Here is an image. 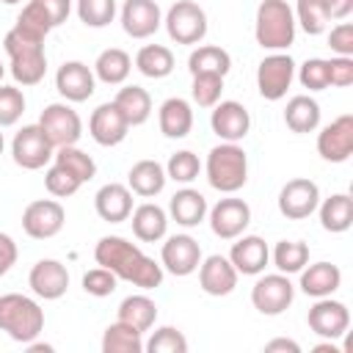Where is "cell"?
Masks as SVG:
<instances>
[{
	"label": "cell",
	"instance_id": "cell-1",
	"mask_svg": "<svg viewBox=\"0 0 353 353\" xmlns=\"http://www.w3.org/2000/svg\"><path fill=\"white\" fill-rule=\"evenodd\" d=\"M94 259H97V265L113 270L116 279L130 281L132 287L154 290V287L163 284V265H157L135 243H130L119 234L99 237V243L94 248Z\"/></svg>",
	"mask_w": 353,
	"mask_h": 353
},
{
	"label": "cell",
	"instance_id": "cell-2",
	"mask_svg": "<svg viewBox=\"0 0 353 353\" xmlns=\"http://www.w3.org/2000/svg\"><path fill=\"white\" fill-rule=\"evenodd\" d=\"M44 39L41 33H33L22 25H14L6 39V55L11 61V77L19 85H39L47 74V55H44Z\"/></svg>",
	"mask_w": 353,
	"mask_h": 353
},
{
	"label": "cell",
	"instance_id": "cell-3",
	"mask_svg": "<svg viewBox=\"0 0 353 353\" xmlns=\"http://www.w3.org/2000/svg\"><path fill=\"white\" fill-rule=\"evenodd\" d=\"M0 331L14 342L28 345L44 331V309L22 292H6L0 295Z\"/></svg>",
	"mask_w": 353,
	"mask_h": 353
},
{
	"label": "cell",
	"instance_id": "cell-4",
	"mask_svg": "<svg viewBox=\"0 0 353 353\" xmlns=\"http://www.w3.org/2000/svg\"><path fill=\"white\" fill-rule=\"evenodd\" d=\"M204 171L210 188H215L218 193H237L248 182V154L243 146L223 141L210 149Z\"/></svg>",
	"mask_w": 353,
	"mask_h": 353
},
{
	"label": "cell",
	"instance_id": "cell-5",
	"mask_svg": "<svg viewBox=\"0 0 353 353\" xmlns=\"http://www.w3.org/2000/svg\"><path fill=\"white\" fill-rule=\"evenodd\" d=\"M254 36L262 50L281 52L295 41V14L287 0H262L254 19Z\"/></svg>",
	"mask_w": 353,
	"mask_h": 353
},
{
	"label": "cell",
	"instance_id": "cell-6",
	"mask_svg": "<svg viewBox=\"0 0 353 353\" xmlns=\"http://www.w3.org/2000/svg\"><path fill=\"white\" fill-rule=\"evenodd\" d=\"M165 33L176 44H199L207 36V14L193 0H176L163 17Z\"/></svg>",
	"mask_w": 353,
	"mask_h": 353
},
{
	"label": "cell",
	"instance_id": "cell-7",
	"mask_svg": "<svg viewBox=\"0 0 353 353\" xmlns=\"http://www.w3.org/2000/svg\"><path fill=\"white\" fill-rule=\"evenodd\" d=\"M292 301H295V287L287 279V273H268L256 279L251 287V303L265 317L284 314L292 306Z\"/></svg>",
	"mask_w": 353,
	"mask_h": 353
},
{
	"label": "cell",
	"instance_id": "cell-8",
	"mask_svg": "<svg viewBox=\"0 0 353 353\" xmlns=\"http://www.w3.org/2000/svg\"><path fill=\"white\" fill-rule=\"evenodd\" d=\"M292 80H295V61L287 52H270L256 66V88L268 102H279L281 97H287Z\"/></svg>",
	"mask_w": 353,
	"mask_h": 353
},
{
	"label": "cell",
	"instance_id": "cell-9",
	"mask_svg": "<svg viewBox=\"0 0 353 353\" xmlns=\"http://www.w3.org/2000/svg\"><path fill=\"white\" fill-rule=\"evenodd\" d=\"M52 154H55V146L50 143V138L39 124H25L11 141V157L25 171L44 168L52 160Z\"/></svg>",
	"mask_w": 353,
	"mask_h": 353
},
{
	"label": "cell",
	"instance_id": "cell-10",
	"mask_svg": "<svg viewBox=\"0 0 353 353\" xmlns=\"http://www.w3.org/2000/svg\"><path fill=\"white\" fill-rule=\"evenodd\" d=\"M39 127L44 130V135L50 138V143L58 146H74L83 135V121L77 116L74 108H69L66 102H52L41 110L39 116Z\"/></svg>",
	"mask_w": 353,
	"mask_h": 353
},
{
	"label": "cell",
	"instance_id": "cell-11",
	"mask_svg": "<svg viewBox=\"0 0 353 353\" xmlns=\"http://www.w3.org/2000/svg\"><path fill=\"white\" fill-rule=\"evenodd\" d=\"M66 223V210L55 199H36L22 212V229L33 240H50L55 237Z\"/></svg>",
	"mask_w": 353,
	"mask_h": 353
},
{
	"label": "cell",
	"instance_id": "cell-12",
	"mask_svg": "<svg viewBox=\"0 0 353 353\" xmlns=\"http://www.w3.org/2000/svg\"><path fill=\"white\" fill-rule=\"evenodd\" d=\"M317 204H320V188H317V182H312L306 176L290 179L279 190V212L287 221H303V218H309L317 210Z\"/></svg>",
	"mask_w": 353,
	"mask_h": 353
},
{
	"label": "cell",
	"instance_id": "cell-13",
	"mask_svg": "<svg viewBox=\"0 0 353 353\" xmlns=\"http://www.w3.org/2000/svg\"><path fill=\"white\" fill-rule=\"evenodd\" d=\"M306 323L317 336L339 339L350 328V312L342 301H334L331 295H325V298H314V303L306 314Z\"/></svg>",
	"mask_w": 353,
	"mask_h": 353
},
{
	"label": "cell",
	"instance_id": "cell-14",
	"mask_svg": "<svg viewBox=\"0 0 353 353\" xmlns=\"http://www.w3.org/2000/svg\"><path fill=\"white\" fill-rule=\"evenodd\" d=\"M207 215H210L212 234L221 240L240 237L251 223V207L243 199H234L232 193H229V199H221L212 210H207Z\"/></svg>",
	"mask_w": 353,
	"mask_h": 353
},
{
	"label": "cell",
	"instance_id": "cell-15",
	"mask_svg": "<svg viewBox=\"0 0 353 353\" xmlns=\"http://www.w3.org/2000/svg\"><path fill=\"white\" fill-rule=\"evenodd\" d=\"M160 265L171 276H190L201 265V245L190 234H171L160 248Z\"/></svg>",
	"mask_w": 353,
	"mask_h": 353
},
{
	"label": "cell",
	"instance_id": "cell-16",
	"mask_svg": "<svg viewBox=\"0 0 353 353\" xmlns=\"http://www.w3.org/2000/svg\"><path fill=\"white\" fill-rule=\"evenodd\" d=\"M69 11H72V0H28L22 14L17 17V25L47 36L52 28L69 19Z\"/></svg>",
	"mask_w": 353,
	"mask_h": 353
},
{
	"label": "cell",
	"instance_id": "cell-17",
	"mask_svg": "<svg viewBox=\"0 0 353 353\" xmlns=\"http://www.w3.org/2000/svg\"><path fill=\"white\" fill-rule=\"evenodd\" d=\"M317 154L328 163H345L353 154V116L342 113L317 132Z\"/></svg>",
	"mask_w": 353,
	"mask_h": 353
},
{
	"label": "cell",
	"instance_id": "cell-18",
	"mask_svg": "<svg viewBox=\"0 0 353 353\" xmlns=\"http://www.w3.org/2000/svg\"><path fill=\"white\" fill-rule=\"evenodd\" d=\"M55 88L66 102H85L97 91L94 69L83 61H66L55 72Z\"/></svg>",
	"mask_w": 353,
	"mask_h": 353
},
{
	"label": "cell",
	"instance_id": "cell-19",
	"mask_svg": "<svg viewBox=\"0 0 353 353\" xmlns=\"http://www.w3.org/2000/svg\"><path fill=\"white\" fill-rule=\"evenodd\" d=\"M210 127L221 141L237 143L248 135L251 130V116L245 110V105L234 102V99H221L218 105H212V116H210Z\"/></svg>",
	"mask_w": 353,
	"mask_h": 353
},
{
	"label": "cell",
	"instance_id": "cell-20",
	"mask_svg": "<svg viewBox=\"0 0 353 353\" xmlns=\"http://www.w3.org/2000/svg\"><path fill=\"white\" fill-rule=\"evenodd\" d=\"M28 284L36 298L58 301L69 290V270L58 259H39L28 273Z\"/></svg>",
	"mask_w": 353,
	"mask_h": 353
},
{
	"label": "cell",
	"instance_id": "cell-21",
	"mask_svg": "<svg viewBox=\"0 0 353 353\" xmlns=\"http://www.w3.org/2000/svg\"><path fill=\"white\" fill-rule=\"evenodd\" d=\"M163 25V11L157 0H124L121 6V28L132 39H149Z\"/></svg>",
	"mask_w": 353,
	"mask_h": 353
},
{
	"label": "cell",
	"instance_id": "cell-22",
	"mask_svg": "<svg viewBox=\"0 0 353 353\" xmlns=\"http://www.w3.org/2000/svg\"><path fill=\"white\" fill-rule=\"evenodd\" d=\"M127 132H130V124L116 108V102H102L99 108H94L88 119V135L99 146H119L127 138Z\"/></svg>",
	"mask_w": 353,
	"mask_h": 353
},
{
	"label": "cell",
	"instance_id": "cell-23",
	"mask_svg": "<svg viewBox=\"0 0 353 353\" xmlns=\"http://www.w3.org/2000/svg\"><path fill=\"white\" fill-rule=\"evenodd\" d=\"M237 276L240 273L234 270L229 256H221V254H212V256L201 259V265H199V287L212 298L229 295L237 287Z\"/></svg>",
	"mask_w": 353,
	"mask_h": 353
},
{
	"label": "cell",
	"instance_id": "cell-24",
	"mask_svg": "<svg viewBox=\"0 0 353 353\" xmlns=\"http://www.w3.org/2000/svg\"><path fill=\"white\" fill-rule=\"evenodd\" d=\"M234 240L237 243H232V251H229V262L234 265V270L243 276H259L270 259L268 243L259 234H240Z\"/></svg>",
	"mask_w": 353,
	"mask_h": 353
},
{
	"label": "cell",
	"instance_id": "cell-25",
	"mask_svg": "<svg viewBox=\"0 0 353 353\" xmlns=\"http://www.w3.org/2000/svg\"><path fill=\"white\" fill-rule=\"evenodd\" d=\"M94 210L108 223H121L132 212V190L121 182H108L94 196Z\"/></svg>",
	"mask_w": 353,
	"mask_h": 353
},
{
	"label": "cell",
	"instance_id": "cell-26",
	"mask_svg": "<svg viewBox=\"0 0 353 353\" xmlns=\"http://www.w3.org/2000/svg\"><path fill=\"white\" fill-rule=\"evenodd\" d=\"M127 221L132 223V234L141 243H157L168 232V212L152 201H143L141 207H135Z\"/></svg>",
	"mask_w": 353,
	"mask_h": 353
},
{
	"label": "cell",
	"instance_id": "cell-27",
	"mask_svg": "<svg viewBox=\"0 0 353 353\" xmlns=\"http://www.w3.org/2000/svg\"><path fill=\"white\" fill-rule=\"evenodd\" d=\"M342 284V270L331 262H314V265H303L301 270V290L309 298H325L334 295Z\"/></svg>",
	"mask_w": 353,
	"mask_h": 353
},
{
	"label": "cell",
	"instance_id": "cell-28",
	"mask_svg": "<svg viewBox=\"0 0 353 353\" xmlns=\"http://www.w3.org/2000/svg\"><path fill=\"white\" fill-rule=\"evenodd\" d=\"M157 124L165 138H185L193 130V108L182 97H168L157 110Z\"/></svg>",
	"mask_w": 353,
	"mask_h": 353
},
{
	"label": "cell",
	"instance_id": "cell-29",
	"mask_svg": "<svg viewBox=\"0 0 353 353\" xmlns=\"http://www.w3.org/2000/svg\"><path fill=\"white\" fill-rule=\"evenodd\" d=\"M207 199L199 193V190H193V188H182V190H176L174 196H171V201H168V215H171V221H176L179 226H185V229H193V226H199L204 218H207Z\"/></svg>",
	"mask_w": 353,
	"mask_h": 353
},
{
	"label": "cell",
	"instance_id": "cell-30",
	"mask_svg": "<svg viewBox=\"0 0 353 353\" xmlns=\"http://www.w3.org/2000/svg\"><path fill=\"white\" fill-rule=\"evenodd\" d=\"M165 182H168L165 168L157 160H138L127 174V188L141 199H152V196L163 193Z\"/></svg>",
	"mask_w": 353,
	"mask_h": 353
},
{
	"label": "cell",
	"instance_id": "cell-31",
	"mask_svg": "<svg viewBox=\"0 0 353 353\" xmlns=\"http://www.w3.org/2000/svg\"><path fill=\"white\" fill-rule=\"evenodd\" d=\"M320 212V226L331 234H342L353 223V199L347 193H334L317 204Z\"/></svg>",
	"mask_w": 353,
	"mask_h": 353
},
{
	"label": "cell",
	"instance_id": "cell-32",
	"mask_svg": "<svg viewBox=\"0 0 353 353\" xmlns=\"http://www.w3.org/2000/svg\"><path fill=\"white\" fill-rule=\"evenodd\" d=\"M130 69H132V58L121 47H108L94 61V77L102 80L105 85H121L130 77Z\"/></svg>",
	"mask_w": 353,
	"mask_h": 353
},
{
	"label": "cell",
	"instance_id": "cell-33",
	"mask_svg": "<svg viewBox=\"0 0 353 353\" xmlns=\"http://www.w3.org/2000/svg\"><path fill=\"white\" fill-rule=\"evenodd\" d=\"M284 124L298 135L314 132L320 127V105L306 94L292 97L287 102V108H284Z\"/></svg>",
	"mask_w": 353,
	"mask_h": 353
},
{
	"label": "cell",
	"instance_id": "cell-34",
	"mask_svg": "<svg viewBox=\"0 0 353 353\" xmlns=\"http://www.w3.org/2000/svg\"><path fill=\"white\" fill-rule=\"evenodd\" d=\"M116 320H121V323H127L143 334L157 320V303L149 295H127L116 309Z\"/></svg>",
	"mask_w": 353,
	"mask_h": 353
},
{
	"label": "cell",
	"instance_id": "cell-35",
	"mask_svg": "<svg viewBox=\"0 0 353 353\" xmlns=\"http://www.w3.org/2000/svg\"><path fill=\"white\" fill-rule=\"evenodd\" d=\"M113 102H116V108L121 110V116L127 119L130 127H138V124H143L152 116V97L141 85H124V88H119V94H116Z\"/></svg>",
	"mask_w": 353,
	"mask_h": 353
},
{
	"label": "cell",
	"instance_id": "cell-36",
	"mask_svg": "<svg viewBox=\"0 0 353 353\" xmlns=\"http://www.w3.org/2000/svg\"><path fill=\"white\" fill-rule=\"evenodd\" d=\"M135 69L143 74V77H152V80H163L174 72V52L163 44H143L135 55Z\"/></svg>",
	"mask_w": 353,
	"mask_h": 353
},
{
	"label": "cell",
	"instance_id": "cell-37",
	"mask_svg": "<svg viewBox=\"0 0 353 353\" xmlns=\"http://www.w3.org/2000/svg\"><path fill=\"white\" fill-rule=\"evenodd\" d=\"M188 69L190 74H201V72H212V74H221L226 77L229 69H232V55L218 47V44H201L190 52L188 58Z\"/></svg>",
	"mask_w": 353,
	"mask_h": 353
},
{
	"label": "cell",
	"instance_id": "cell-38",
	"mask_svg": "<svg viewBox=\"0 0 353 353\" xmlns=\"http://www.w3.org/2000/svg\"><path fill=\"white\" fill-rule=\"evenodd\" d=\"M143 350V334L132 325L116 320L102 334V353H141Z\"/></svg>",
	"mask_w": 353,
	"mask_h": 353
},
{
	"label": "cell",
	"instance_id": "cell-39",
	"mask_svg": "<svg viewBox=\"0 0 353 353\" xmlns=\"http://www.w3.org/2000/svg\"><path fill=\"white\" fill-rule=\"evenodd\" d=\"M309 262V245L301 240H281L273 248V265L279 273H301Z\"/></svg>",
	"mask_w": 353,
	"mask_h": 353
},
{
	"label": "cell",
	"instance_id": "cell-40",
	"mask_svg": "<svg viewBox=\"0 0 353 353\" xmlns=\"http://www.w3.org/2000/svg\"><path fill=\"white\" fill-rule=\"evenodd\" d=\"M52 160H55L58 165L69 168L80 182H91V179L97 176V163H94V157L85 154L83 149H77V143H74V146H58L55 154H52Z\"/></svg>",
	"mask_w": 353,
	"mask_h": 353
},
{
	"label": "cell",
	"instance_id": "cell-41",
	"mask_svg": "<svg viewBox=\"0 0 353 353\" xmlns=\"http://www.w3.org/2000/svg\"><path fill=\"white\" fill-rule=\"evenodd\" d=\"M292 14H295V25H301L303 33H309V36L325 33V28L331 22L323 0H298Z\"/></svg>",
	"mask_w": 353,
	"mask_h": 353
},
{
	"label": "cell",
	"instance_id": "cell-42",
	"mask_svg": "<svg viewBox=\"0 0 353 353\" xmlns=\"http://www.w3.org/2000/svg\"><path fill=\"white\" fill-rule=\"evenodd\" d=\"M221 94H223V77L221 74H212V72H201V74H193V85H190V97L199 108H212L221 102Z\"/></svg>",
	"mask_w": 353,
	"mask_h": 353
},
{
	"label": "cell",
	"instance_id": "cell-43",
	"mask_svg": "<svg viewBox=\"0 0 353 353\" xmlns=\"http://www.w3.org/2000/svg\"><path fill=\"white\" fill-rule=\"evenodd\" d=\"M201 171V163L199 157L190 152V149H182V152H174L165 163V176L179 182V185H190Z\"/></svg>",
	"mask_w": 353,
	"mask_h": 353
},
{
	"label": "cell",
	"instance_id": "cell-44",
	"mask_svg": "<svg viewBox=\"0 0 353 353\" xmlns=\"http://www.w3.org/2000/svg\"><path fill=\"white\" fill-rule=\"evenodd\" d=\"M80 179L69 171V168H63V165H58V163H52L47 171H44V188H47V193L50 196H55V199H69V196H74L77 190H80Z\"/></svg>",
	"mask_w": 353,
	"mask_h": 353
},
{
	"label": "cell",
	"instance_id": "cell-45",
	"mask_svg": "<svg viewBox=\"0 0 353 353\" xmlns=\"http://www.w3.org/2000/svg\"><path fill=\"white\" fill-rule=\"evenodd\" d=\"M77 17L85 28H105L116 17V0H77Z\"/></svg>",
	"mask_w": 353,
	"mask_h": 353
},
{
	"label": "cell",
	"instance_id": "cell-46",
	"mask_svg": "<svg viewBox=\"0 0 353 353\" xmlns=\"http://www.w3.org/2000/svg\"><path fill=\"white\" fill-rule=\"evenodd\" d=\"M143 350H149V353H188V339L179 328L163 325V328L152 331L149 342H143Z\"/></svg>",
	"mask_w": 353,
	"mask_h": 353
},
{
	"label": "cell",
	"instance_id": "cell-47",
	"mask_svg": "<svg viewBox=\"0 0 353 353\" xmlns=\"http://www.w3.org/2000/svg\"><path fill=\"white\" fill-rule=\"evenodd\" d=\"M25 113V94L17 85H0V130L14 127Z\"/></svg>",
	"mask_w": 353,
	"mask_h": 353
},
{
	"label": "cell",
	"instance_id": "cell-48",
	"mask_svg": "<svg viewBox=\"0 0 353 353\" xmlns=\"http://www.w3.org/2000/svg\"><path fill=\"white\" fill-rule=\"evenodd\" d=\"M298 80L309 91H325L328 83V58H309L298 69Z\"/></svg>",
	"mask_w": 353,
	"mask_h": 353
},
{
	"label": "cell",
	"instance_id": "cell-49",
	"mask_svg": "<svg viewBox=\"0 0 353 353\" xmlns=\"http://www.w3.org/2000/svg\"><path fill=\"white\" fill-rule=\"evenodd\" d=\"M116 284H119V279H116V273L113 270H108V268H91L88 273H83V290L88 292V295H94V298H105V295H113L116 292Z\"/></svg>",
	"mask_w": 353,
	"mask_h": 353
},
{
	"label": "cell",
	"instance_id": "cell-50",
	"mask_svg": "<svg viewBox=\"0 0 353 353\" xmlns=\"http://www.w3.org/2000/svg\"><path fill=\"white\" fill-rule=\"evenodd\" d=\"M328 83L336 88H347L353 83V58L350 55L328 58Z\"/></svg>",
	"mask_w": 353,
	"mask_h": 353
},
{
	"label": "cell",
	"instance_id": "cell-51",
	"mask_svg": "<svg viewBox=\"0 0 353 353\" xmlns=\"http://www.w3.org/2000/svg\"><path fill=\"white\" fill-rule=\"evenodd\" d=\"M328 47H331L334 55H350L353 58V25L350 22H339L336 28H331Z\"/></svg>",
	"mask_w": 353,
	"mask_h": 353
},
{
	"label": "cell",
	"instance_id": "cell-52",
	"mask_svg": "<svg viewBox=\"0 0 353 353\" xmlns=\"http://www.w3.org/2000/svg\"><path fill=\"white\" fill-rule=\"evenodd\" d=\"M17 243H14V237L11 234H6V232H0V276H6L11 268H14V262H17Z\"/></svg>",
	"mask_w": 353,
	"mask_h": 353
},
{
	"label": "cell",
	"instance_id": "cell-53",
	"mask_svg": "<svg viewBox=\"0 0 353 353\" xmlns=\"http://www.w3.org/2000/svg\"><path fill=\"white\" fill-rule=\"evenodd\" d=\"M331 19H345L353 11V0H323Z\"/></svg>",
	"mask_w": 353,
	"mask_h": 353
},
{
	"label": "cell",
	"instance_id": "cell-54",
	"mask_svg": "<svg viewBox=\"0 0 353 353\" xmlns=\"http://www.w3.org/2000/svg\"><path fill=\"white\" fill-rule=\"evenodd\" d=\"M265 350H268V353H276V350H284V353H301V345L292 342V339H270V342L265 345Z\"/></svg>",
	"mask_w": 353,
	"mask_h": 353
},
{
	"label": "cell",
	"instance_id": "cell-55",
	"mask_svg": "<svg viewBox=\"0 0 353 353\" xmlns=\"http://www.w3.org/2000/svg\"><path fill=\"white\" fill-rule=\"evenodd\" d=\"M328 350H331V353H339V347H336V345H331V339H328V342H323V345H317V347H314V353H328Z\"/></svg>",
	"mask_w": 353,
	"mask_h": 353
},
{
	"label": "cell",
	"instance_id": "cell-56",
	"mask_svg": "<svg viewBox=\"0 0 353 353\" xmlns=\"http://www.w3.org/2000/svg\"><path fill=\"white\" fill-rule=\"evenodd\" d=\"M3 149H6V138H3V132H0V154H3Z\"/></svg>",
	"mask_w": 353,
	"mask_h": 353
},
{
	"label": "cell",
	"instance_id": "cell-57",
	"mask_svg": "<svg viewBox=\"0 0 353 353\" xmlns=\"http://www.w3.org/2000/svg\"><path fill=\"white\" fill-rule=\"evenodd\" d=\"M0 3H6V6H17V3H22V0H0Z\"/></svg>",
	"mask_w": 353,
	"mask_h": 353
},
{
	"label": "cell",
	"instance_id": "cell-58",
	"mask_svg": "<svg viewBox=\"0 0 353 353\" xmlns=\"http://www.w3.org/2000/svg\"><path fill=\"white\" fill-rule=\"evenodd\" d=\"M3 74H6V66H3V63H0V80H3Z\"/></svg>",
	"mask_w": 353,
	"mask_h": 353
}]
</instances>
